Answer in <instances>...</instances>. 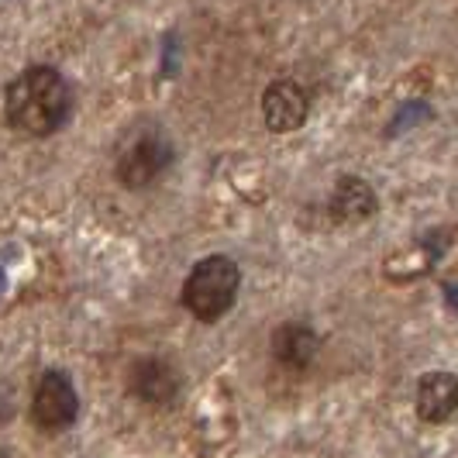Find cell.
I'll return each instance as SVG.
<instances>
[{
	"label": "cell",
	"mask_w": 458,
	"mask_h": 458,
	"mask_svg": "<svg viewBox=\"0 0 458 458\" xmlns=\"http://www.w3.org/2000/svg\"><path fill=\"white\" fill-rule=\"evenodd\" d=\"M4 286H7V279H4V269H0V293H4Z\"/></svg>",
	"instance_id": "cell-10"
},
{
	"label": "cell",
	"mask_w": 458,
	"mask_h": 458,
	"mask_svg": "<svg viewBox=\"0 0 458 458\" xmlns=\"http://www.w3.org/2000/svg\"><path fill=\"white\" fill-rule=\"evenodd\" d=\"M131 393L145 403H159L162 407L180 393V376L162 359H145L131 369Z\"/></svg>",
	"instance_id": "cell-7"
},
{
	"label": "cell",
	"mask_w": 458,
	"mask_h": 458,
	"mask_svg": "<svg viewBox=\"0 0 458 458\" xmlns=\"http://www.w3.org/2000/svg\"><path fill=\"white\" fill-rule=\"evenodd\" d=\"M331 210H335L338 221H348V225L366 221L369 214L376 210V193H372L369 183H362V180H342V183L335 186Z\"/></svg>",
	"instance_id": "cell-9"
},
{
	"label": "cell",
	"mask_w": 458,
	"mask_h": 458,
	"mask_svg": "<svg viewBox=\"0 0 458 458\" xmlns=\"http://www.w3.org/2000/svg\"><path fill=\"white\" fill-rule=\"evenodd\" d=\"M4 111L18 131L42 138L66 124L72 111V93L52 66H31L7 87Z\"/></svg>",
	"instance_id": "cell-1"
},
{
	"label": "cell",
	"mask_w": 458,
	"mask_h": 458,
	"mask_svg": "<svg viewBox=\"0 0 458 458\" xmlns=\"http://www.w3.org/2000/svg\"><path fill=\"white\" fill-rule=\"evenodd\" d=\"M238 286H242L238 266L231 259H225V255H210L204 262H197L190 279H186L183 286L186 310L197 321H207V324L217 321V318H225L231 307H234Z\"/></svg>",
	"instance_id": "cell-2"
},
{
	"label": "cell",
	"mask_w": 458,
	"mask_h": 458,
	"mask_svg": "<svg viewBox=\"0 0 458 458\" xmlns=\"http://www.w3.org/2000/svg\"><path fill=\"white\" fill-rule=\"evenodd\" d=\"M76 411H80V400L72 383L63 372H46L31 396V420L46 431H63L76 420Z\"/></svg>",
	"instance_id": "cell-4"
},
{
	"label": "cell",
	"mask_w": 458,
	"mask_h": 458,
	"mask_svg": "<svg viewBox=\"0 0 458 458\" xmlns=\"http://www.w3.org/2000/svg\"><path fill=\"white\" fill-rule=\"evenodd\" d=\"M318 348H321L318 335H314L310 327H303V324H286V327H279V331L273 335L276 359L290 369L310 366L314 355H318Z\"/></svg>",
	"instance_id": "cell-8"
},
{
	"label": "cell",
	"mask_w": 458,
	"mask_h": 458,
	"mask_svg": "<svg viewBox=\"0 0 458 458\" xmlns=\"http://www.w3.org/2000/svg\"><path fill=\"white\" fill-rule=\"evenodd\" d=\"M307 111H310V100L300 83L293 80H276L273 87L262 97V117H266V128L283 135V131H297L307 121Z\"/></svg>",
	"instance_id": "cell-5"
},
{
	"label": "cell",
	"mask_w": 458,
	"mask_h": 458,
	"mask_svg": "<svg viewBox=\"0 0 458 458\" xmlns=\"http://www.w3.org/2000/svg\"><path fill=\"white\" fill-rule=\"evenodd\" d=\"M169 162H173V145L159 131H145V135L131 138V145L121 152L117 176H121L124 186L138 190V186H148L156 176H162V169Z\"/></svg>",
	"instance_id": "cell-3"
},
{
	"label": "cell",
	"mask_w": 458,
	"mask_h": 458,
	"mask_svg": "<svg viewBox=\"0 0 458 458\" xmlns=\"http://www.w3.org/2000/svg\"><path fill=\"white\" fill-rule=\"evenodd\" d=\"M458 411V379L452 372H431L417 386V413L428 424H441Z\"/></svg>",
	"instance_id": "cell-6"
}]
</instances>
